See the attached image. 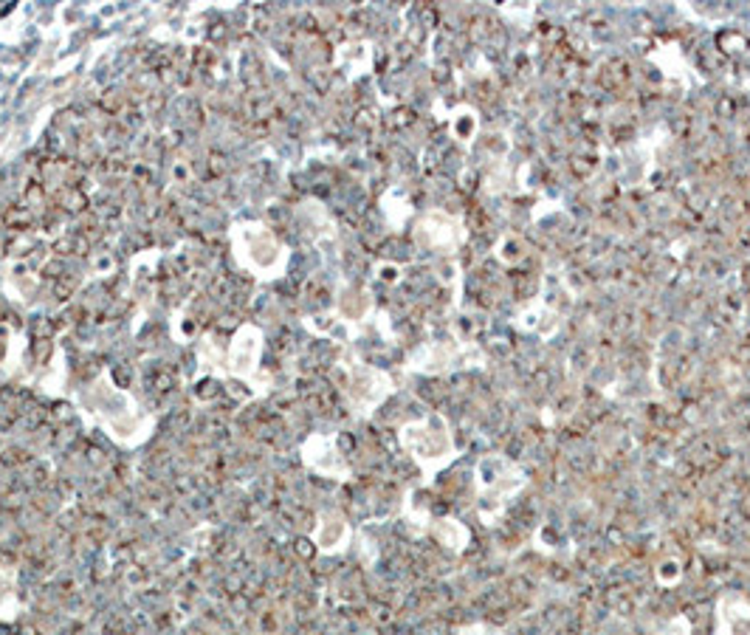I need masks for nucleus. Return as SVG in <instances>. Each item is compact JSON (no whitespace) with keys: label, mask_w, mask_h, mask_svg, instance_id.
Here are the masks:
<instances>
[{"label":"nucleus","mask_w":750,"mask_h":635,"mask_svg":"<svg viewBox=\"0 0 750 635\" xmlns=\"http://www.w3.org/2000/svg\"><path fill=\"white\" fill-rule=\"evenodd\" d=\"M646 635H691V618L688 615H671L663 624H654Z\"/></svg>","instance_id":"9b49d317"},{"label":"nucleus","mask_w":750,"mask_h":635,"mask_svg":"<svg viewBox=\"0 0 750 635\" xmlns=\"http://www.w3.org/2000/svg\"><path fill=\"white\" fill-rule=\"evenodd\" d=\"M398 443L420 468L423 485H429L443 468H448L460 457L454 432H451L445 415H440V412L423 415L417 421H406L398 429Z\"/></svg>","instance_id":"f03ea898"},{"label":"nucleus","mask_w":750,"mask_h":635,"mask_svg":"<svg viewBox=\"0 0 750 635\" xmlns=\"http://www.w3.org/2000/svg\"><path fill=\"white\" fill-rule=\"evenodd\" d=\"M527 471L502 452H488L474 463V494H477V516L482 525L493 528L505 508L527 488Z\"/></svg>","instance_id":"f257e3e1"},{"label":"nucleus","mask_w":750,"mask_h":635,"mask_svg":"<svg viewBox=\"0 0 750 635\" xmlns=\"http://www.w3.org/2000/svg\"><path fill=\"white\" fill-rule=\"evenodd\" d=\"M344 392H347V401H350L355 415H369L392 392V378H389V373H383V370H378L372 364L350 361L347 364V387H344Z\"/></svg>","instance_id":"39448f33"},{"label":"nucleus","mask_w":750,"mask_h":635,"mask_svg":"<svg viewBox=\"0 0 750 635\" xmlns=\"http://www.w3.org/2000/svg\"><path fill=\"white\" fill-rule=\"evenodd\" d=\"M412 237L420 248L426 251H440V254H457L465 240H468V226L462 214L445 212V209H429L417 217Z\"/></svg>","instance_id":"20e7f679"},{"label":"nucleus","mask_w":750,"mask_h":635,"mask_svg":"<svg viewBox=\"0 0 750 635\" xmlns=\"http://www.w3.org/2000/svg\"><path fill=\"white\" fill-rule=\"evenodd\" d=\"M454 635H508L502 627H493L488 621H474V624H462L454 629Z\"/></svg>","instance_id":"ddd939ff"},{"label":"nucleus","mask_w":750,"mask_h":635,"mask_svg":"<svg viewBox=\"0 0 750 635\" xmlns=\"http://www.w3.org/2000/svg\"><path fill=\"white\" fill-rule=\"evenodd\" d=\"M561 325H564V310L555 305L553 288L544 277L541 291L513 313V327L522 333H533L539 339H553L561 330Z\"/></svg>","instance_id":"423d86ee"},{"label":"nucleus","mask_w":750,"mask_h":635,"mask_svg":"<svg viewBox=\"0 0 750 635\" xmlns=\"http://www.w3.org/2000/svg\"><path fill=\"white\" fill-rule=\"evenodd\" d=\"M654 579H657L663 587H674V584H680V579H682V567H680V562H677V559H663V562L657 564V570H654Z\"/></svg>","instance_id":"f8f14e48"},{"label":"nucleus","mask_w":750,"mask_h":635,"mask_svg":"<svg viewBox=\"0 0 750 635\" xmlns=\"http://www.w3.org/2000/svg\"><path fill=\"white\" fill-rule=\"evenodd\" d=\"M488 356L477 341H460V339H445V341H426L409 356V370L423 373V375H445L454 370H471V367H485Z\"/></svg>","instance_id":"7ed1b4c3"},{"label":"nucleus","mask_w":750,"mask_h":635,"mask_svg":"<svg viewBox=\"0 0 750 635\" xmlns=\"http://www.w3.org/2000/svg\"><path fill=\"white\" fill-rule=\"evenodd\" d=\"M713 635H750V598L742 593H722L713 604Z\"/></svg>","instance_id":"0eeeda50"},{"label":"nucleus","mask_w":750,"mask_h":635,"mask_svg":"<svg viewBox=\"0 0 750 635\" xmlns=\"http://www.w3.org/2000/svg\"><path fill=\"white\" fill-rule=\"evenodd\" d=\"M429 533L451 553H462L471 545V528L454 516H431Z\"/></svg>","instance_id":"1a4fd4ad"},{"label":"nucleus","mask_w":750,"mask_h":635,"mask_svg":"<svg viewBox=\"0 0 750 635\" xmlns=\"http://www.w3.org/2000/svg\"><path fill=\"white\" fill-rule=\"evenodd\" d=\"M310 446H313V454H307V460H310V466H313L316 471L330 474V477H336V480H347L350 466H347L344 457L338 454L333 437H313Z\"/></svg>","instance_id":"6e6552de"},{"label":"nucleus","mask_w":750,"mask_h":635,"mask_svg":"<svg viewBox=\"0 0 750 635\" xmlns=\"http://www.w3.org/2000/svg\"><path fill=\"white\" fill-rule=\"evenodd\" d=\"M347 539H350V525H347V519L341 516V514H324L321 516V522H319V531H316V542H319V548L324 550V553H336V550H341L344 545H347Z\"/></svg>","instance_id":"9d476101"}]
</instances>
